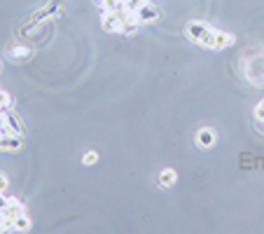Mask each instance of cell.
Instances as JSON below:
<instances>
[{
  "label": "cell",
  "instance_id": "cell-3",
  "mask_svg": "<svg viewBox=\"0 0 264 234\" xmlns=\"http://www.w3.org/2000/svg\"><path fill=\"white\" fill-rule=\"evenodd\" d=\"M136 19H138V24H141V26L157 24L159 19H161V9H159L157 5H152L150 0H148V2H143L141 7L136 9Z\"/></svg>",
  "mask_w": 264,
  "mask_h": 234
},
{
  "label": "cell",
  "instance_id": "cell-7",
  "mask_svg": "<svg viewBox=\"0 0 264 234\" xmlns=\"http://www.w3.org/2000/svg\"><path fill=\"white\" fill-rule=\"evenodd\" d=\"M101 26L106 33H119V28H122V19L117 17L114 12H103L101 14Z\"/></svg>",
  "mask_w": 264,
  "mask_h": 234
},
{
  "label": "cell",
  "instance_id": "cell-17",
  "mask_svg": "<svg viewBox=\"0 0 264 234\" xmlns=\"http://www.w3.org/2000/svg\"><path fill=\"white\" fill-rule=\"evenodd\" d=\"M5 190H7V176L0 173V192H5Z\"/></svg>",
  "mask_w": 264,
  "mask_h": 234
},
{
  "label": "cell",
  "instance_id": "cell-4",
  "mask_svg": "<svg viewBox=\"0 0 264 234\" xmlns=\"http://www.w3.org/2000/svg\"><path fill=\"white\" fill-rule=\"evenodd\" d=\"M0 150L2 153H19V150H24V136L19 134L0 136Z\"/></svg>",
  "mask_w": 264,
  "mask_h": 234
},
{
  "label": "cell",
  "instance_id": "cell-12",
  "mask_svg": "<svg viewBox=\"0 0 264 234\" xmlns=\"http://www.w3.org/2000/svg\"><path fill=\"white\" fill-rule=\"evenodd\" d=\"M138 28H141V24L138 21H126V24H122V28H119V36H126L131 38L138 33Z\"/></svg>",
  "mask_w": 264,
  "mask_h": 234
},
{
  "label": "cell",
  "instance_id": "cell-6",
  "mask_svg": "<svg viewBox=\"0 0 264 234\" xmlns=\"http://www.w3.org/2000/svg\"><path fill=\"white\" fill-rule=\"evenodd\" d=\"M21 213H26V208H24V201L17 197H7V204H5V208L0 211V216L2 218H19Z\"/></svg>",
  "mask_w": 264,
  "mask_h": 234
},
{
  "label": "cell",
  "instance_id": "cell-18",
  "mask_svg": "<svg viewBox=\"0 0 264 234\" xmlns=\"http://www.w3.org/2000/svg\"><path fill=\"white\" fill-rule=\"evenodd\" d=\"M5 204H7V197H2V192H0V211L5 208Z\"/></svg>",
  "mask_w": 264,
  "mask_h": 234
},
{
  "label": "cell",
  "instance_id": "cell-13",
  "mask_svg": "<svg viewBox=\"0 0 264 234\" xmlns=\"http://www.w3.org/2000/svg\"><path fill=\"white\" fill-rule=\"evenodd\" d=\"M2 232H14V220H12V218L0 216V234Z\"/></svg>",
  "mask_w": 264,
  "mask_h": 234
},
{
  "label": "cell",
  "instance_id": "cell-1",
  "mask_svg": "<svg viewBox=\"0 0 264 234\" xmlns=\"http://www.w3.org/2000/svg\"><path fill=\"white\" fill-rule=\"evenodd\" d=\"M213 31H215V28H213L208 21H201V19H192V21H189V24L185 26V36L189 38V40H194V42H199V45H201V42H203V40H206L208 36H211Z\"/></svg>",
  "mask_w": 264,
  "mask_h": 234
},
{
  "label": "cell",
  "instance_id": "cell-16",
  "mask_svg": "<svg viewBox=\"0 0 264 234\" xmlns=\"http://www.w3.org/2000/svg\"><path fill=\"white\" fill-rule=\"evenodd\" d=\"M255 119H257V122H264V99L257 103V108H255Z\"/></svg>",
  "mask_w": 264,
  "mask_h": 234
},
{
  "label": "cell",
  "instance_id": "cell-19",
  "mask_svg": "<svg viewBox=\"0 0 264 234\" xmlns=\"http://www.w3.org/2000/svg\"><path fill=\"white\" fill-rule=\"evenodd\" d=\"M2 110H5V108H0V113H2Z\"/></svg>",
  "mask_w": 264,
  "mask_h": 234
},
{
  "label": "cell",
  "instance_id": "cell-5",
  "mask_svg": "<svg viewBox=\"0 0 264 234\" xmlns=\"http://www.w3.org/2000/svg\"><path fill=\"white\" fill-rule=\"evenodd\" d=\"M5 119H7V126H9V134H19L24 136L26 134V124L14 108H5Z\"/></svg>",
  "mask_w": 264,
  "mask_h": 234
},
{
  "label": "cell",
  "instance_id": "cell-10",
  "mask_svg": "<svg viewBox=\"0 0 264 234\" xmlns=\"http://www.w3.org/2000/svg\"><path fill=\"white\" fill-rule=\"evenodd\" d=\"M176 180H178V176H176L173 169H164V171L159 173V185H161L164 190L173 188V185H176Z\"/></svg>",
  "mask_w": 264,
  "mask_h": 234
},
{
  "label": "cell",
  "instance_id": "cell-2",
  "mask_svg": "<svg viewBox=\"0 0 264 234\" xmlns=\"http://www.w3.org/2000/svg\"><path fill=\"white\" fill-rule=\"evenodd\" d=\"M229 45H234V33L218 31V28L201 42V47H208V49H225V47H229Z\"/></svg>",
  "mask_w": 264,
  "mask_h": 234
},
{
  "label": "cell",
  "instance_id": "cell-9",
  "mask_svg": "<svg viewBox=\"0 0 264 234\" xmlns=\"http://www.w3.org/2000/svg\"><path fill=\"white\" fill-rule=\"evenodd\" d=\"M7 54H9V59H12V61H26L28 56H31V49H28V47H24V45H12Z\"/></svg>",
  "mask_w": 264,
  "mask_h": 234
},
{
  "label": "cell",
  "instance_id": "cell-11",
  "mask_svg": "<svg viewBox=\"0 0 264 234\" xmlns=\"http://www.w3.org/2000/svg\"><path fill=\"white\" fill-rule=\"evenodd\" d=\"M28 230H31V218H28L26 213L14 218V232H28Z\"/></svg>",
  "mask_w": 264,
  "mask_h": 234
},
{
  "label": "cell",
  "instance_id": "cell-8",
  "mask_svg": "<svg viewBox=\"0 0 264 234\" xmlns=\"http://www.w3.org/2000/svg\"><path fill=\"white\" fill-rule=\"evenodd\" d=\"M196 143H199V148H203V150H211L213 145H215V131H213V129H201V131L196 134Z\"/></svg>",
  "mask_w": 264,
  "mask_h": 234
},
{
  "label": "cell",
  "instance_id": "cell-15",
  "mask_svg": "<svg viewBox=\"0 0 264 234\" xmlns=\"http://www.w3.org/2000/svg\"><path fill=\"white\" fill-rule=\"evenodd\" d=\"M82 162L87 164V166H91V164H96V162H98V155L94 153V150H89V153L84 155V159H82Z\"/></svg>",
  "mask_w": 264,
  "mask_h": 234
},
{
  "label": "cell",
  "instance_id": "cell-14",
  "mask_svg": "<svg viewBox=\"0 0 264 234\" xmlns=\"http://www.w3.org/2000/svg\"><path fill=\"white\" fill-rule=\"evenodd\" d=\"M12 103H14L12 96H9L5 89H0V108H12Z\"/></svg>",
  "mask_w": 264,
  "mask_h": 234
}]
</instances>
